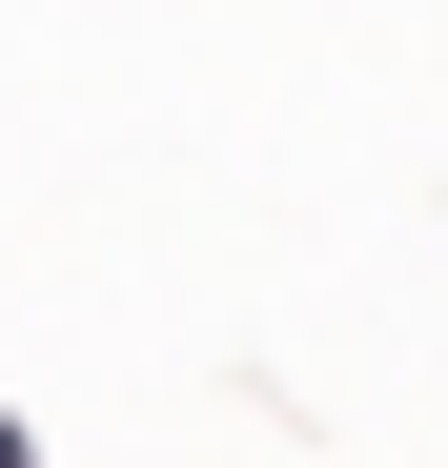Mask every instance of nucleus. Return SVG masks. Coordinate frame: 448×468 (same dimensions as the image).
Instances as JSON below:
<instances>
[{"instance_id":"1","label":"nucleus","mask_w":448,"mask_h":468,"mask_svg":"<svg viewBox=\"0 0 448 468\" xmlns=\"http://www.w3.org/2000/svg\"><path fill=\"white\" fill-rule=\"evenodd\" d=\"M0 468H41V428H21V408H0Z\"/></svg>"}]
</instances>
